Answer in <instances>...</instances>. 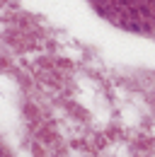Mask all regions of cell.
<instances>
[{
    "label": "cell",
    "instance_id": "1",
    "mask_svg": "<svg viewBox=\"0 0 155 157\" xmlns=\"http://www.w3.org/2000/svg\"><path fill=\"white\" fill-rule=\"evenodd\" d=\"M114 24L131 32L155 34V0H90Z\"/></svg>",
    "mask_w": 155,
    "mask_h": 157
},
{
    "label": "cell",
    "instance_id": "2",
    "mask_svg": "<svg viewBox=\"0 0 155 157\" xmlns=\"http://www.w3.org/2000/svg\"><path fill=\"white\" fill-rule=\"evenodd\" d=\"M2 157H10V155H2Z\"/></svg>",
    "mask_w": 155,
    "mask_h": 157
}]
</instances>
